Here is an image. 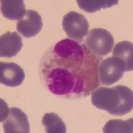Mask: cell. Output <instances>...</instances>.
Here are the masks:
<instances>
[{
    "label": "cell",
    "mask_w": 133,
    "mask_h": 133,
    "mask_svg": "<svg viewBox=\"0 0 133 133\" xmlns=\"http://www.w3.org/2000/svg\"><path fill=\"white\" fill-rule=\"evenodd\" d=\"M112 56L122 60L126 66V71L133 69V45L129 41H124L115 45Z\"/></svg>",
    "instance_id": "8fae6325"
},
{
    "label": "cell",
    "mask_w": 133,
    "mask_h": 133,
    "mask_svg": "<svg viewBox=\"0 0 133 133\" xmlns=\"http://www.w3.org/2000/svg\"><path fill=\"white\" fill-rule=\"evenodd\" d=\"M25 79L24 71L14 63H0V83L5 86L15 87L22 84Z\"/></svg>",
    "instance_id": "ba28073f"
},
{
    "label": "cell",
    "mask_w": 133,
    "mask_h": 133,
    "mask_svg": "<svg viewBox=\"0 0 133 133\" xmlns=\"http://www.w3.org/2000/svg\"><path fill=\"white\" fill-rule=\"evenodd\" d=\"M91 103L100 110L114 116H123L133 108V93L124 85L115 87L97 88L91 93Z\"/></svg>",
    "instance_id": "7a4b0ae2"
},
{
    "label": "cell",
    "mask_w": 133,
    "mask_h": 133,
    "mask_svg": "<svg viewBox=\"0 0 133 133\" xmlns=\"http://www.w3.org/2000/svg\"><path fill=\"white\" fill-rule=\"evenodd\" d=\"M114 38L109 31L102 28H95L85 37L84 45L92 55L98 57L107 56L112 51Z\"/></svg>",
    "instance_id": "3957f363"
},
{
    "label": "cell",
    "mask_w": 133,
    "mask_h": 133,
    "mask_svg": "<svg viewBox=\"0 0 133 133\" xmlns=\"http://www.w3.org/2000/svg\"><path fill=\"white\" fill-rule=\"evenodd\" d=\"M103 57L85 45L65 39L50 46L40 60L39 76L51 93L65 99L90 95L101 85L97 67Z\"/></svg>",
    "instance_id": "6da1fadb"
},
{
    "label": "cell",
    "mask_w": 133,
    "mask_h": 133,
    "mask_svg": "<svg viewBox=\"0 0 133 133\" xmlns=\"http://www.w3.org/2000/svg\"><path fill=\"white\" fill-rule=\"evenodd\" d=\"M132 118L127 121L111 120L106 123L103 128L104 133H132L133 130Z\"/></svg>",
    "instance_id": "5bb4252c"
},
{
    "label": "cell",
    "mask_w": 133,
    "mask_h": 133,
    "mask_svg": "<svg viewBox=\"0 0 133 133\" xmlns=\"http://www.w3.org/2000/svg\"><path fill=\"white\" fill-rule=\"evenodd\" d=\"M5 133H29L30 127L25 113L18 108L9 109V114L3 124Z\"/></svg>",
    "instance_id": "8992f818"
},
{
    "label": "cell",
    "mask_w": 133,
    "mask_h": 133,
    "mask_svg": "<svg viewBox=\"0 0 133 133\" xmlns=\"http://www.w3.org/2000/svg\"><path fill=\"white\" fill-rule=\"evenodd\" d=\"M118 0H77L79 8L89 14L101 9L110 8L118 3Z\"/></svg>",
    "instance_id": "4fadbf2b"
},
{
    "label": "cell",
    "mask_w": 133,
    "mask_h": 133,
    "mask_svg": "<svg viewBox=\"0 0 133 133\" xmlns=\"http://www.w3.org/2000/svg\"><path fill=\"white\" fill-rule=\"evenodd\" d=\"M62 26L70 39L79 43H81L89 28V24L85 17L75 11H70L63 17Z\"/></svg>",
    "instance_id": "5b68a950"
},
{
    "label": "cell",
    "mask_w": 133,
    "mask_h": 133,
    "mask_svg": "<svg viewBox=\"0 0 133 133\" xmlns=\"http://www.w3.org/2000/svg\"><path fill=\"white\" fill-rule=\"evenodd\" d=\"M126 66L122 60L112 57L101 60L97 67V76L101 85L110 86L122 79Z\"/></svg>",
    "instance_id": "277c9868"
},
{
    "label": "cell",
    "mask_w": 133,
    "mask_h": 133,
    "mask_svg": "<svg viewBox=\"0 0 133 133\" xmlns=\"http://www.w3.org/2000/svg\"><path fill=\"white\" fill-rule=\"evenodd\" d=\"M9 109H8L6 103L1 99V122H3L5 120L9 114Z\"/></svg>",
    "instance_id": "9a60e30c"
},
{
    "label": "cell",
    "mask_w": 133,
    "mask_h": 133,
    "mask_svg": "<svg viewBox=\"0 0 133 133\" xmlns=\"http://www.w3.org/2000/svg\"><path fill=\"white\" fill-rule=\"evenodd\" d=\"M22 47V38L17 32L8 31L0 37L1 57H14L18 54Z\"/></svg>",
    "instance_id": "9c48e42d"
},
{
    "label": "cell",
    "mask_w": 133,
    "mask_h": 133,
    "mask_svg": "<svg viewBox=\"0 0 133 133\" xmlns=\"http://www.w3.org/2000/svg\"><path fill=\"white\" fill-rule=\"evenodd\" d=\"M42 124L47 133H65V124L58 115L53 112L46 113L42 118Z\"/></svg>",
    "instance_id": "7c38bea8"
},
{
    "label": "cell",
    "mask_w": 133,
    "mask_h": 133,
    "mask_svg": "<svg viewBox=\"0 0 133 133\" xmlns=\"http://www.w3.org/2000/svg\"><path fill=\"white\" fill-rule=\"evenodd\" d=\"M43 27L42 19L39 14L34 10H27L22 19L17 23V30L25 38L36 36Z\"/></svg>",
    "instance_id": "52a82bcc"
},
{
    "label": "cell",
    "mask_w": 133,
    "mask_h": 133,
    "mask_svg": "<svg viewBox=\"0 0 133 133\" xmlns=\"http://www.w3.org/2000/svg\"><path fill=\"white\" fill-rule=\"evenodd\" d=\"M1 12L4 17L9 20H20L26 13L23 0H2Z\"/></svg>",
    "instance_id": "30bf717a"
}]
</instances>
